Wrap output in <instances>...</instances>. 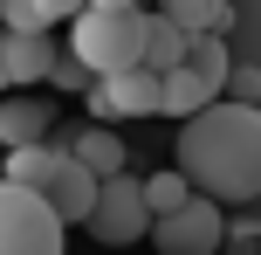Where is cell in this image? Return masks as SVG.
I'll return each instance as SVG.
<instances>
[{"label": "cell", "instance_id": "1", "mask_svg": "<svg viewBox=\"0 0 261 255\" xmlns=\"http://www.w3.org/2000/svg\"><path fill=\"white\" fill-rule=\"evenodd\" d=\"M172 159L186 166L199 193H213L220 207H241L261 193V104L248 97H213L193 118H179V145Z\"/></svg>", "mask_w": 261, "mask_h": 255}, {"label": "cell", "instance_id": "2", "mask_svg": "<svg viewBox=\"0 0 261 255\" xmlns=\"http://www.w3.org/2000/svg\"><path fill=\"white\" fill-rule=\"evenodd\" d=\"M144 21H151L144 7H83L76 21H69V49H76L96 76L130 69V62H144Z\"/></svg>", "mask_w": 261, "mask_h": 255}, {"label": "cell", "instance_id": "3", "mask_svg": "<svg viewBox=\"0 0 261 255\" xmlns=\"http://www.w3.org/2000/svg\"><path fill=\"white\" fill-rule=\"evenodd\" d=\"M62 242H69V221L48 207V193L0 179V255H62Z\"/></svg>", "mask_w": 261, "mask_h": 255}, {"label": "cell", "instance_id": "4", "mask_svg": "<svg viewBox=\"0 0 261 255\" xmlns=\"http://www.w3.org/2000/svg\"><path fill=\"white\" fill-rule=\"evenodd\" d=\"M83 228H90L103 248H130V242H144V235H151V200H144V179H130V173H103L96 207H90V221H83Z\"/></svg>", "mask_w": 261, "mask_h": 255}, {"label": "cell", "instance_id": "5", "mask_svg": "<svg viewBox=\"0 0 261 255\" xmlns=\"http://www.w3.org/2000/svg\"><path fill=\"white\" fill-rule=\"evenodd\" d=\"M220 242H227V214H220V200L199 193V187H193V200H179L172 214H151V248H165V255H213Z\"/></svg>", "mask_w": 261, "mask_h": 255}, {"label": "cell", "instance_id": "6", "mask_svg": "<svg viewBox=\"0 0 261 255\" xmlns=\"http://www.w3.org/2000/svg\"><path fill=\"white\" fill-rule=\"evenodd\" d=\"M165 110V76L151 62H130V69H110V76L90 83V118H158Z\"/></svg>", "mask_w": 261, "mask_h": 255}, {"label": "cell", "instance_id": "7", "mask_svg": "<svg viewBox=\"0 0 261 255\" xmlns=\"http://www.w3.org/2000/svg\"><path fill=\"white\" fill-rule=\"evenodd\" d=\"M55 55H62V49L48 41V28H7V35H0V83H7V90L48 83Z\"/></svg>", "mask_w": 261, "mask_h": 255}, {"label": "cell", "instance_id": "8", "mask_svg": "<svg viewBox=\"0 0 261 255\" xmlns=\"http://www.w3.org/2000/svg\"><path fill=\"white\" fill-rule=\"evenodd\" d=\"M96 187H103V173H90V166H83L76 152H62V166H55V179H48L41 193H48V207H55L62 221H90Z\"/></svg>", "mask_w": 261, "mask_h": 255}, {"label": "cell", "instance_id": "9", "mask_svg": "<svg viewBox=\"0 0 261 255\" xmlns=\"http://www.w3.org/2000/svg\"><path fill=\"white\" fill-rule=\"evenodd\" d=\"M213 97H220V83H213L199 62H172L165 69V110H158V118H193L199 104H213Z\"/></svg>", "mask_w": 261, "mask_h": 255}, {"label": "cell", "instance_id": "10", "mask_svg": "<svg viewBox=\"0 0 261 255\" xmlns=\"http://www.w3.org/2000/svg\"><path fill=\"white\" fill-rule=\"evenodd\" d=\"M69 152H76L90 173H124L130 166V152H124V138L110 131V118H96V124H83L76 138H69Z\"/></svg>", "mask_w": 261, "mask_h": 255}, {"label": "cell", "instance_id": "11", "mask_svg": "<svg viewBox=\"0 0 261 255\" xmlns=\"http://www.w3.org/2000/svg\"><path fill=\"white\" fill-rule=\"evenodd\" d=\"M48 118L55 110L41 97H0V145H35L48 138Z\"/></svg>", "mask_w": 261, "mask_h": 255}, {"label": "cell", "instance_id": "12", "mask_svg": "<svg viewBox=\"0 0 261 255\" xmlns=\"http://www.w3.org/2000/svg\"><path fill=\"white\" fill-rule=\"evenodd\" d=\"M186 49H193V35H186V28L172 21L165 7H151V21H144V62L165 76L172 62H186Z\"/></svg>", "mask_w": 261, "mask_h": 255}, {"label": "cell", "instance_id": "13", "mask_svg": "<svg viewBox=\"0 0 261 255\" xmlns=\"http://www.w3.org/2000/svg\"><path fill=\"white\" fill-rule=\"evenodd\" d=\"M158 7H165L186 35H206V28H220V35H227V21H234V7H227V0H158Z\"/></svg>", "mask_w": 261, "mask_h": 255}, {"label": "cell", "instance_id": "14", "mask_svg": "<svg viewBox=\"0 0 261 255\" xmlns=\"http://www.w3.org/2000/svg\"><path fill=\"white\" fill-rule=\"evenodd\" d=\"M144 200H151V214H172L179 200H193V179H186V166L172 159L165 173H151V179H144Z\"/></svg>", "mask_w": 261, "mask_h": 255}, {"label": "cell", "instance_id": "15", "mask_svg": "<svg viewBox=\"0 0 261 255\" xmlns=\"http://www.w3.org/2000/svg\"><path fill=\"white\" fill-rule=\"evenodd\" d=\"M48 83H55V90H90V83H96V69L83 62L76 49H69V55H55V69H48Z\"/></svg>", "mask_w": 261, "mask_h": 255}, {"label": "cell", "instance_id": "16", "mask_svg": "<svg viewBox=\"0 0 261 255\" xmlns=\"http://www.w3.org/2000/svg\"><path fill=\"white\" fill-rule=\"evenodd\" d=\"M0 21L7 28H55L48 14H41V0H0Z\"/></svg>", "mask_w": 261, "mask_h": 255}, {"label": "cell", "instance_id": "17", "mask_svg": "<svg viewBox=\"0 0 261 255\" xmlns=\"http://www.w3.org/2000/svg\"><path fill=\"white\" fill-rule=\"evenodd\" d=\"M227 90L254 104V97H261V69H227Z\"/></svg>", "mask_w": 261, "mask_h": 255}, {"label": "cell", "instance_id": "18", "mask_svg": "<svg viewBox=\"0 0 261 255\" xmlns=\"http://www.w3.org/2000/svg\"><path fill=\"white\" fill-rule=\"evenodd\" d=\"M83 7H90V0H41V14H48V21H76Z\"/></svg>", "mask_w": 261, "mask_h": 255}, {"label": "cell", "instance_id": "19", "mask_svg": "<svg viewBox=\"0 0 261 255\" xmlns=\"http://www.w3.org/2000/svg\"><path fill=\"white\" fill-rule=\"evenodd\" d=\"M90 7H144V0H90Z\"/></svg>", "mask_w": 261, "mask_h": 255}]
</instances>
